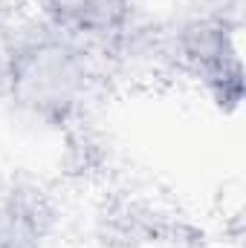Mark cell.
I'll return each instance as SVG.
<instances>
[{
  "label": "cell",
  "mask_w": 246,
  "mask_h": 248,
  "mask_svg": "<svg viewBox=\"0 0 246 248\" xmlns=\"http://www.w3.org/2000/svg\"><path fill=\"white\" fill-rule=\"evenodd\" d=\"M81 78L75 52L61 44H44L23 52L15 63V87L35 110H61L72 101Z\"/></svg>",
  "instance_id": "6da1fadb"
},
{
  "label": "cell",
  "mask_w": 246,
  "mask_h": 248,
  "mask_svg": "<svg viewBox=\"0 0 246 248\" xmlns=\"http://www.w3.org/2000/svg\"><path fill=\"white\" fill-rule=\"evenodd\" d=\"M47 6H50V15L67 29L102 35L119 26L127 0H47Z\"/></svg>",
  "instance_id": "7a4b0ae2"
}]
</instances>
